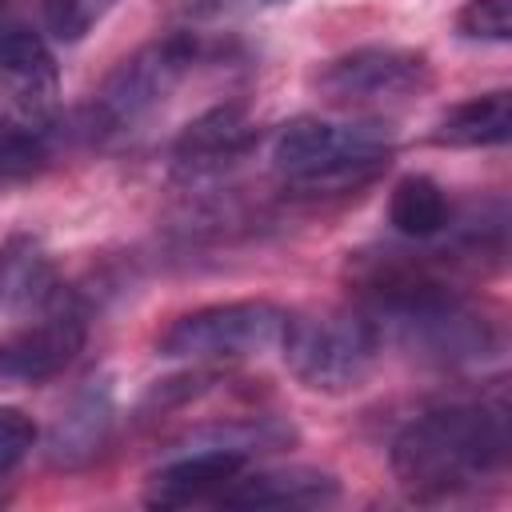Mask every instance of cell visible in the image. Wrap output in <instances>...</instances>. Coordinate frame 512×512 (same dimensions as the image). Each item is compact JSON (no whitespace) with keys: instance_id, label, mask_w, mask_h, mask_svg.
I'll return each mask as SVG.
<instances>
[{"instance_id":"obj_6","label":"cell","mask_w":512,"mask_h":512,"mask_svg":"<svg viewBox=\"0 0 512 512\" xmlns=\"http://www.w3.org/2000/svg\"><path fill=\"white\" fill-rule=\"evenodd\" d=\"M288 308L272 300H224L204 304L184 316H176L160 340L156 352L168 360H192V364H216V360H244L280 352Z\"/></svg>"},{"instance_id":"obj_9","label":"cell","mask_w":512,"mask_h":512,"mask_svg":"<svg viewBox=\"0 0 512 512\" xmlns=\"http://www.w3.org/2000/svg\"><path fill=\"white\" fill-rule=\"evenodd\" d=\"M88 320L64 296L56 308L40 312L24 332L0 344V388H28L60 376L84 348Z\"/></svg>"},{"instance_id":"obj_21","label":"cell","mask_w":512,"mask_h":512,"mask_svg":"<svg viewBox=\"0 0 512 512\" xmlns=\"http://www.w3.org/2000/svg\"><path fill=\"white\" fill-rule=\"evenodd\" d=\"M212 384H216V372H204V368H192V372L172 376V380H156V388L144 396L140 412H156V416H160V412H168V408H180V404L204 396Z\"/></svg>"},{"instance_id":"obj_10","label":"cell","mask_w":512,"mask_h":512,"mask_svg":"<svg viewBox=\"0 0 512 512\" xmlns=\"http://www.w3.org/2000/svg\"><path fill=\"white\" fill-rule=\"evenodd\" d=\"M116 432V392L108 376H92L56 416L44 440V460L56 472L88 468Z\"/></svg>"},{"instance_id":"obj_14","label":"cell","mask_w":512,"mask_h":512,"mask_svg":"<svg viewBox=\"0 0 512 512\" xmlns=\"http://www.w3.org/2000/svg\"><path fill=\"white\" fill-rule=\"evenodd\" d=\"M340 500V480L320 468H264L240 472L224 492L220 508H328Z\"/></svg>"},{"instance_id":"obj_11","label":"cell","mask_w":512,"mask_h":512,"mask_svg":"<svg viewBox=\"0 0 512 512\" xmlns=\"http://www.w3.org/2000/svg\"><path fill=\"white\" fill-rule=\"evenodd\" d=\"M248 468L244 452L228 448H184L144 480V504L148 508H192V504H216L220 492Z\"/></svg>"},{"instance_id":"obj_1","label":"cell","mask_w":512,"mask_h":512,"mask_svg":"<svg viewBox=\"0 0 512 512\" xmlns=\"http://www.w3.org/2000/svg\"><path fill=\"white\" fill-rule=\"evenodd\" d=\"M360 308L376 320L384 344L396 340L432 364H472L496 352V328L456 288L392 256L360 264Z\"/></svg>"},{"instance_id":"obj_4","label":"cell","mask_w":512,"mask_h":512,"mask_svg":"<svg viewBox=\"0 0 512 512\" xmlns=\"http://www.w3.org/2000/svg\"><path fill=\"white\" fill-rule=\"evenodd\" d=\"M384 352V336L376 320L356 308H328L316 316H288L280 356L288 372L320 396L356 392Z\"/></svg>"},{"instance_id":"obj_2","label":"cell","mask_w":512,"mask_h":512,"mask_svg":"<svg viewBox=\"0 0 512 512\" xmlns=\"http://www.w3.org/2000/svg\"><path fill=\"white\" fill-rule=\"evenodd\" d=\"M388 460L408 500H420V504L456 500L504 472L508 464L504 404L428 408L400 428Z\"/></svg>"},{"instance_id":"obj_20","label":"cell","mask_w":512,"mask_h":512,"mask_svg":"<svg viewBox=\"0 0 512 512\" xmlns=\"http://www.w3.org/2000/svg\"><path fill=\"white\" fill-rule=\"evenodd\" d=\"M292 0H176V8L192 20V24H232V20H248L272 8H284Z\"/></svg>"},{"instance_id":"obj_7","label":"cell","mask_w":512,"mask_h":512,"mask_svg":"<svg viewBox=\"0 0 512 512\" xmlns=\"http://www.w3.org/2000/svg\"><path fill=\"white\" fill-rule=\"evenodd\" d=\"M308 84L324 104L364 112V108H396L424 96L436 84V72L428 52L420 48L364 44L324 60Z\"/></svg>"},{"instance_id":"obj_3","label":"cell","mask_w":512,"mask_h":512,"mask_svg":"<svg viewBox=\"0 0 512 512\" xmlns=\"http://www.w3.org/2000/svg\"><path fill=\"white\" fill-rule=\"evenodd\" d=\"M396 136L384 120L296 116L272 136V168L300 192H348L368 184L392 160Z\"/></svg>"},{"instance_id":"obj_23","label":"cell","mask_w":512,"mask_h":512,"mask_svg":"<svg viewBox=\"0 0 512 512\" xmlns=\"http://www.w3.org/2000/svg\"><path fill=\"white\" fill-rule=\"evenodd\" d=\"M0 12H4V0H0Z\"/></svg>"},{"instance_id":"obj_17","label":"cell","mask_w":512,"mask_h":512,"mask_svg":"<svg viewBox=\"0 0 512 512\" xmlns=\"http://www.w3.org/2000/svg\"><path fill=\"white\" fill-rule=\"evenodd\" d=\"M120 0H40L44 32L60 44H80Z\"/></svg>"},{"instance_id":"obj_5","label":"cell","mask_w":512,"mask_h":512,"mask_svg":"<svg viewBox=\"0 0 512 512\" xmlns=\"http://www.w3.org/2000/svg\"><path fill=\"white\" fill-rule=\"evenodd\" d=\"M204 44L196 32H172L160 36L144 48H136L132 56H124L104 84L96 88L88 116H92V132L96 136H120L140 128L144 120H152L168 96L192 76V68L200 64Z\"/></svg>"},{"instance_id":"obj_12","label":"cell","mask_w":512,"mask_h":512,"mask_svg":"<svg viewBox=\"0 0 512 512\" xmlns=\"http://www.w3.org/2000/svg\"><path fill=\"white\" fill-rule=\"evenodd\" d=\"M252 140H256V128H252L248 108L236 100L216 104L200 112L196 120H188L184 132L172 140V168L188 180L224 172L252 148Z\"/></svg>"},{"instance_id":"obj_16","label":"cell","mask_w":512,"mask_h":512,"mask_svg":"<svg viewBox=\"0 0 512 512\" xmlns=\"http://www.w3.org/2000/svg\"><path fill=\"white\" fill-rule=\"evenodd\" d=\"M388 224L408 240H432L452 224V200L432 176L408 172L392 184Z\"/></svg>"},{"instance_id":"obj_15","label":"cell","mask_w":512,"mask_h":512,"mask_svg":"<svg viewBox=\"0 0 512 512\" xmlns=\"http://www.w3.org/2000/svg\"><path fill=\"white\" fill-rule=\"evenodd\" d=\"M508 136H512V92L508 88L480 92V96L452 104L432 128V144L440 148H496Z\"/></svg>"},{"instance_id":"obj_18","label":"cell","mask_w":512,"mask_h":512,"mask_svg":"<svg viewBox=\"0 0 512 512\" xmlns=\"http://www.w3.org/2000/svg\"><path fill=\"white\" fill-rule=\"evenodd\" d=\"M456 32L488 44L512 40V0H464L456 12Z\"/></svg>"},{"instance_id":"obj_13","label":"cell","mask_w":512,"mask_h":512,"mask_svg":"<svg viewBox=\"0 0 512 512\" xmlns=\"http://www.w3.org/2000/svg\"><path fill=\"white\" fill-rule=\"evenodd\" d=\"M64 300L60 268L36 232H8L0 240V312L40 316Z\"/></svg>"},{"instance_id":"obj_22","label":"cell","mask_w":512,"mask_h":512,"mask_svg":"<svg viewBox=\"0 0 512 512\" xmlns=\"http://www.w3.org/2000/svg\"><path fill=\"white\" fill-rule=\"evenodd\" d=\"M44 160V140H28V136H12L0 128V184L28 176L36 164Z\"/></svg>"},{"instance_id":"obj_8","label":"cell","mask_w":512,"mask_h":512,"mask_svg":"<svg viewBox=\"0 0 512 512\" xmlns=\"http://www.w3.org/2000/svg\"><path fill=\"white\" fill-rule=\"evenodd\" d=\"M60 116V68L44 36L8 28L0 36V128L28 140H48Z\"/></svg>"},{"instance_id":"obj_19","label":"cell","mask_w":512,"mask_h":512,"mask_svg":"<svg viewBox=\"0 0 512 512\" xmlns=\"http://www.w3.org/2000/svg\"><path fill=\"white\" fill-rule=\"evenodd\" d=\"M36 420L24 408H0V484L32 456L36 448Z\"/></svg>"}]
</instances>
